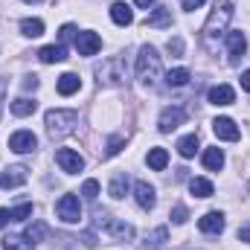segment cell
I'll use <instances>...</instances> for the list:
<instances>
[{"label": "cell", "instance_id": "cell-1", "mask_svg": "<svg viewBox=\"0 0 250 250\" xmlns=\"http://www.w3.org/2000/svg\"><path fill=\"white\" fill-rule=\"evenodd\" d=\"M163 73V64H160V56L154 47H140V56H137V79L143 84H157Z\"/></svg>", "mask_w": 250, "mask_h": 250}, {"label": "cell", "instance_id": "cell-2", "mask_svg": "<svg viewBox=\"0 0 250 250\" xmlns=\"http://www.w3.org/2000/svg\"><path fill=\"white\" fill-rule=\"evenodd\" d=\"M230 18H233V3H230V0H218L215 9H212L209 18H207V23H204V38H207V41L218 38V35L227 29Z\"/></svg>", "mask_w": 250, "mask_h": 250}, {"label": "cell", "instance_id": "cell-3", "mask_svg": "<svg viewBox=\"0 0 250 250\" xmlns=\"http://www.w3.org/2000/svg\"><path fill=\"white\" fill-rule=\"evenodd\" d=\"M76 123H79V114L76 111H50L47 114V131H50L53 140L56 137H67Z\"/></svg>", "mask_w": 250, "mask_h": 250}, {"label": "cell", "instance_id": "cell-4", "mask_svg": "<svg viewBox=\"0 0 250 250\" xmlns=\"http://www.w3.org/2000/svg\"><path fill=\"white\" fill-rule=\"evenodd\" d=\"M96 73H99V82H102V84H123L125 76H128V70H125V59L123 56H111V59L102 64Z\"/></svg>", "mask_w": 250, "mask_h": 250}, {"label": "cell", "instance_id": "cell-5", "mask_svg": "<svg viewBox=\"0 0 250 250\" xmlns=\"http://www.w3.org/2000/svg\"><path fill=\"white\" fill-rule=\"evenodd\" d=\"M96 227H102L108 236H114V239H134V227L131 224H125L120 218H111L108 212H96Z\"/></svg>", "mask_w": 250, "mask_h": 250}, {"label": "cell", "instance_id": "cell-6", "mask_svg": "<svg viewBox=\"0 0 250 250\" xmlns=\"http://www.w3.org/2000/svg\"><path fill=\"white\" fill-rule=\"evenodd\" d=\"M56 212H59V218H62V221L76 224V221L82 218V204H79V198H76V195H62V198H59V204H56Z\"/></svg>", "mask_w": 250, "mask_h": 250}, {"label": "cell", "instance_id": "cell-7", "mask_svg": "<svg viewBox=\"0 0 250 250\" xmlns=\"http://www.w3.org/2000/svg\"><path fill=\"white\" fill-rule=\"evenodd\" d=\"M56 163L62 166V172H67V175H76V172H82V166H84L82 154L73 151V148H59V151H56Z\"/></svg>", "mask_w": 250, "mask_h": 250}, {"label": "cell", "instance_id": "cell-8", "mask_svg": "<svg viewBox=\"0 0 250 250\" xmlns=\"http://www.w3.org/2000/svg\"><path fill=\"white\" fill-rule=\"evenodd\" d=\"M35 146H38V140H35L32 131H15L9 137V148L15 154H29V151H35Z\"/></svg>", "mask_w": 250, "mask_h": 250}, {"label": "cell", "instance_id": "cell-9", "mask_svg": "<svg viewBox=\"0 0 250 250\" xmlns=\"http://www.w3.org/2000/svg\"><path fill=\"white\" fill-rule=\"evenodd\" d=\"M76 50H79V56H96L102 50V38L96 32H79L76 35Z\"/></svg>", "mask_w": 250, "mask_h": 250}, {"label": "cell", "instance_id": "cell-10", "mask_svg": "<svg viewBox=\"0 0 250 250\" xmlns=\"http://www.w3.org/2000/svg\"><path fill=\"white\" fill-rule=\"evenodd\" d=\"M212 131H215V137H221V140H227V143H236V140L242 137L239 125L233 123L230 117H218V120L212 123Z\"/></svg>", "mask_w": 250, "mask_h": 250}, {"label": "cell", "instance_id": "cell-11", "mask_svg": "<svg viewBox=\"0 0 250 250\" xmlns=\"http://www.w3.org/2000/svg\"><path fill=\"white\" fill-rule=\"evenodd\" d=\"M184 120H187V111L175 105V108H166V111L160 114V123H157V125H160V131H163V134H169V131H175L178 125L184 123Z\"/></svg>", "mask_w": 250, "mask_h": 250}, {"label": "cell", "instance_id": "cell-12", "mask_svg": "<svg viewBox=\"0 0 250 250\" xmlns=\"http://www.w3.org/2000/svg\"><path fill=\"white\" fill-rule=\"evenodd\" d=\"M26 172H29V169H23V166H9V169L0 175V189H15V187H21V184L26 181Z\"/></svg>", "mask_w": 250, "mask_h": 250}, {"label": "cell", "instance_id": "cell-13", "mask_svg": "<svg viewBox=\"0 0 250 250\" xmlns=\"http://www.w3.org/2000/svg\"><path fill=\"white\" fill-rule=\"evenodd\" d=\"M207 99H209V105H233L236 102V93H233L230 84H215V87H209Z\"/></svg>", "mask_w": 250, "mask_h": 250}, {"label": "cell", "instance_id": "cell-14", "mask_svg": "<svg viewBox=\"0 0 250 250\" xmlns=\"http://www.w3.org/2000/svg\"><path fill=\"white\" fill-rule=\"evenodd\" d=\"M198 227H201V233H207V236H218V233L224 230V215H221V212H207V215L198 221Z\"/></svg>", "mask_w": 250, "mask_h": 250}, {"label": "cell", "instance_id": "cell-15", "mask_svg": "<svg viewBox=\"0 0 250 250\" xmlns=\"http://www.w3.org/2000/svg\"><path fill=\"white\" fill-rule=\"evenodd\" d=\"M134 195H137V204H140L143 209H151V207L157 204V195H154V187H148L146 181H137V187H134Z\"/></svg>", "mask_w": 250, "mask_h": 250}, {"label": "cell", "instance_id": "cell-16", "mask_svg": "<svg viewBox=\"0 0 250 250\" xmlns=\"http://www.w3.org/2000/svg\"><path fill=\"white\" fill-rule=\"evenodd\" d=\"M227 44H230V59H233V62H239V59L248 53V38H245V32H230V35H227Z\"/></svg>", "mask_w": 250, "mask_h": 250}, {"label": "cell", "instance_id": "cell-17", "mask_svg": "<svg viewBox=\"0 0 250 250\" xmlns=\"http://www.w3.org/2000/svg\"><path fill=\"white\" fill-rule=\"evenodd\" d=\"M166 242H169V230H166V227H157V230H151V233L146 236L143 250H163Z\"/></svg>", "mask_w": 250, "mask_h": 250}, {"label": "cell", "instance_id": "cell-18", "mask_svg": "<svg viewBox=\"0 0 250 250\" xmlns=\"http://www.w3.org/2000/svg\"><path fill=\"white\" fill-rule=\"evenodd\" d=\"M38 59L44 64H56V62H64L67 59V50H64V44H50V47H44V50H38Z\"/></svg>", "mask_w": 250, "mask_h": 250}, {"label": "cell", "instance_id": "cell-19", "mask_svg": "<svg viewBox=\"0 0 250 250\" xmlns=\"http://www.w3.org/2000/svg\"><path fill=\"white\" fill-rule=\"evenodd\" d=\"M56 87H59L62 96H73V93L82 87V79H79L76 73H64V76H59V84H56Z\"/></svg>", "mask_w": 250, "mask_h": 250}, {"label": "cell", "instance_id": "cell-20", "mask_svg": "<svg viewBox=\"0 0 250 250\" xmlns=\"http://www.w3.org/2000/svg\"><path fill=\"white\" fill-rule=\"evenodd\" d=\"M111 18H114V23H117V26H128V23L134 21V12L128 9V3L117 0V3L111 6Z\"/></svg>", "mask_w": 250, "mask_h": 250}, {"label": "cell", "instance_id": "cell-21", "mask_svg": "<svg viewBox=\"0 0 250 250\" xmlns=\"http://www.w3.org/2000/svg\"><path fill=\"white\" fill-rule=\"evenodd\" d=\"M21 32H23L26 38H38V35H44V21H38V18H23V21H21Z\"/></svg>", "mask_w": 250, "mask_h": 250}, {"label": "cell", "instance_id": "cell-22", "mask_svg": "<svg viewBox=\"0 0 250 250\" xmlns=\"http://www.w3.org/2000/svg\"><path fill=\"white\" fill-rule=\"evenodd\" d=\"M35 108H38V102L35 99H26V96H21V99L12 102V114L15 117H29V114H35Z\"/></svg>", "mask_w": 250, "mask_h": 250}, {"label": "cell", "instance_id": "cell-23", "mask_svg": "<svg viewBox=\"0 0 250 250\" xmlns=\"http://www.w3.org/2000/svg\"><path fill=\"white\" fill-rule=\"evenodd\" d=\"M204 166H207L209 172H218V169L224 166V151H221V148H207V151H204Z\"/></svg>", "mask_w": 250, "mask_h": 250}, {"label": "cell", "instance_id": "cell-24", "mask_svg": "<svg viewBox=\"0 0 250 250\" xmlns=\"http://www.w3.org/2000/svg\"><path fill=\"white\" fill-rule=\"evenodd\" d=\"M189 192H192L195 198H209L215 189H212V184H209L207 178H192V181H189Z\"/></svg>", "mask_w": 250, "mask_h": 250}, {"label": "cell", "instance_id": "cell-25", "mask_svg": "<svg viewBox=\"0 0 250 250\" xmlns=\"http://www.w3.org/2000/svg\"><path fill=\"white\" fill-rule=\"evenodd\" d=\"M146 23H148V26H172V9L160 6L154 15H148V18H146Z\"/></svg>", "mask_w": 250, "mask_h": 250}, {"label": "cell", "instance_id": "cell-26", "mask_svg": "<svg viewBox=\"0 0 250 250\" xmlns=\"http://www.w3.org/2000/svg\"><path fill=\"white\" fill-rule=\"evenodd\" d=\"M166 163H169V151H166V148H151V151H148V166H151L154 172H163Z\"/></svg>", "mask_w": 250, "mask_h": 250}, {"label": "cell", "instance_id": "cell-27", "mask_svg": "<svg viewBox=\"0 0 250 250\" xmlns=\"http://www.w3.org/2000/svg\"><path fill=\"white\" fill-rule=\"evenodd\" d=\"M44 233H47V224H41V221H35V224H29L26 227V233H23V239L35 248V245H41V239H44Z\"/></svg>", "mask_w": 250, "mask_h": 250}, {"label": "cell", "instance_id": "cell-28", "mask_svg": "<svg viewBox=\"0 0 250 250\" xmlns=\"http://www.w3.org/2000/svg\"><path fill=\"white\" fill-rule=\"evenodd\" d=\"M187 82H189L187 67H178V70H169V73H166V84H169V87H184Z\"/></svg>", "mask_w": 250, "mask_h": 250}, {"label": "cell", "instance_id": "cell-29", "mask_svg": "<svg viewBox=\"0 0 250 250\" xmlns=\"http://www.w3.org/2000/svg\"><path fill=\"white\" fill-rule=\"evenodd\" d=\"M178 151H181V157H195V151H198V134L184 137V140L178 143Z\"/></svg>", "mask_w": 250, "mask_h": 250}, {"label": "cell", "instance_id": "cell-30", "mask_svg": "<svg viewBox=\"0 0 250 250\" xmlns=\"http://www.w3.org/2000/svg\"><path fill=\"white\" fill-rule=\"evenodd\" d=\"M108 192H111V198H117V201L125 198V192H128V175H117V178L111 181V189H108Z\"/></svg>", "mask_w": 250, "mask_h": 250}, {"label": "cell", "instance_id": "cell-31", "mask_svg": "<svg viewBox=\"0 0 250 250\" xmlns=\"http://www.w3.org/2000/svg\"><path fill=\"white\" fill-rule=\"evenodd\" d=\"M3 250H32V245L21 236H9V239H3Z\"/></svg>", "mask_w": 250, "mask_h": 250}, {"label": "cell", "instance_id": "cell-32", "mask_svg": "<svg viewBox=\"0 0 250 250\" xmlns=\"http://www.w3.org/2000/svg\"><path fill=\"white\" fill-rule=\"evenodd\" d=\"M9 215H12V221H26L32 215V204H21V207L9 209Z\"/></svg>", "mask_w": 250, "mask_h": 250}, {"label": "cell", "instance_id": "cell-33", "mask_svg": "<svg viewBox=\"0 0 250 250\" xmlns=\"http://www.w3.org/2000/svg\"><path fill=\"white\" fill-rule=\"evenodd\" d=\"M123 146H125V137H111V140H108V151H105V154H108V157H114V154H120V151H123Z\"/></svg>", "mask_w": 250, "mask_h": 250}, {"label": "cell", "instance_id": "cell-34", "mask_svg": "<svg viewBox=\"0 0 250 250\" xmlns=\"http://www.w3.org/2000/svg\"><path fill=\"white\" fill-rule=\"evenodd\" d=\"M82 195H84L87 201H96V195H99V184H96V181H84V187H82Z\"/></svg>", "mask_w": 250, "mask_h": 250}, {"label": "cell", "instance_id": "cell-35", "mask_svg": "<svg viewBox=\"0 0 250 250\" xmlns=\"http://www.w3.org/2000/svg\"><path fill=\"white\" fill-rule=\"evenodd\" d=\"M187 218H189L187 207H175V209H172V221H175V224H184Z\"/></svg>", "mask_w": 250, "mask_h": 250}, {"label": "cell", "instance_id": "cell-36", "mask_svg": "<svg viewBox=\"0 0 250 250\" xmlns=\"http://www.w3.org/2000/svg\"><path fill=\"white\" fill-rule=\"evenodd\" d=\"M169 53L172 56H181L184 53V41L181 38H169Z\"/></svg>", "mask_w": 250, "mask_h": 250}, {"label": "cell", "instance_id": "cell-37", "mask_svg": "<svg viewBox=\"0 0 250 250\" xmlns=\"http://www.w3.org/2000/svg\"><path fill=\"white\" fill-rule=\"evenodd\" d=\"M73 32H76V26H73V23H64L62 32H59V38H62V41H70V38H73Z\"/></svg>", "mask_w": 250, "mask_h": 250}, {"label": "cell", "instance_id": "cell-38", "mask_svg": "<svg viewBox=\"0 0 250 250\" xmlns=\"http://www.w3.org/2000/svg\"><path fill=\"white\" fill-rule=\"evenodd\" d=\"M239 239H242V242H248V245H250V221H248V224H242V227H239Z\"/></svg>", "mask_w": 250, "mask_h": 250}, {"label": "cell", "instance_id": "cell-39", "mask_svg": "<svg viewBox=\"0 0 250 250\" xmlns=\"http://www.w3.org/2000/svg\"><path fill=\"white\" fill-rule=\"evenodd\" d=\"M201 3H204V0H181V6H184L187 12H192V9H198Z\"/></svg>", "mask_w": 250, "mask_h": 250}, {"label": "cell", "instance_id": "cell-40", "mask_svg": "<svg viewBox=\"0 0 250 250\" xmlns=\"http://www.w3.org/2000/svg\"><path fill=\"white\" fill-rule=\"evenodd\" d=\"M23 87H29V90H35V87H38V76H26V82H23Z\"/></svg>", "mask_w": 250, "mask_h": 250}, {"label": "cell", "instance_id": "cell-41", "mask_svg": "<svg viewBox=\"0 0 250 250\" xmlns=\"http://www.w3.org/2000/svg\"><path fill=\"white\" fill-rule=\"evenodd\" d=\"M9 221H12V215H9V209H0V230H3V227H6Z\"/></svg>", "mask_w": 250, "mask_h": 250}, {"label": "cell", "instance_id": "cell-42", "mask_svg": "<svg viewBox=\"0 0 250 250\" xmlns=\"http://www.w3.org/2000/svg\"><path fill=\"white\" fill-rule=\"evenodd\" d=\"M134 3H137V6H140V9H151V6H154V3H157V0H134Z\"/></svg>", "mask_w": 250, "mask_h": 250}, {"label": "cell", "instance_id": "cell-43", "mask_svg": "<svg viewBox=\"0 0 250 250\" xmlns=\"http://www.w3.org/2000/svg\"><path fill=\"white\" fill-rule=\"evenodd\" d=\"M242 87L250 90V70H248V73H242Z\"/></svg>", "mask_w": 250, "mask_h": 250}, {"label": "cell", "instance_id": "cell-44", "mask_svg": "<svg viewBox=\"0 0 250 250\" xmlns=\"http://www.w3.org/2000/svg\"><path fill=\"white\" fill-rule=\"evenodd\" d=\"M26 3H41V0H26Z\"/></svg>", "mask_w": 250, "mask_h": 250}]
</instances>
